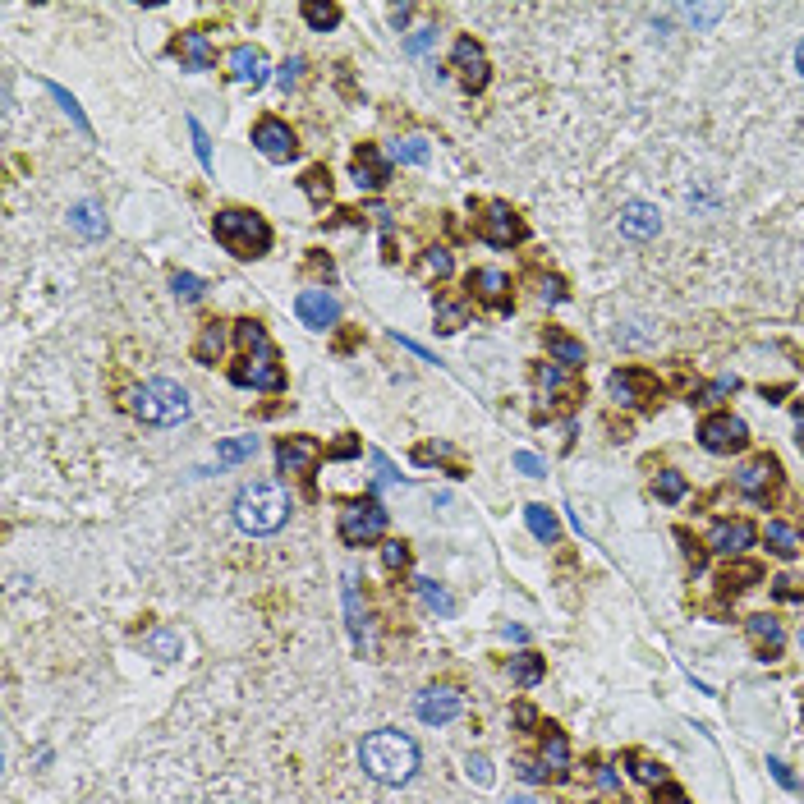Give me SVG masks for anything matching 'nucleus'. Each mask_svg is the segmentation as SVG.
Returning a JSON list of instances; mask_svg holds the SVG:
<instances>
[{
    "label": "nucleus",
    "mask_w": 804,
    "mask_h": 804,
    "mask_svg": "<svg viewBox=\"0 0 804 804\" xmlns=\"http://www.w3.org/2000/svg\"><path fill=\"white\" fill-rule=\"evenodd\" d=\"M359 768L382 786H405L419 772V745L396 726H382L359 745Z\"/></svg>",
    "instance_id": "f257e3e1"
},
{
    "label": "nucleus",
    "mask_w": 804,
    "mask_h": 804,
    "mask_svg": "<svg viewBox=\"0 0 804 804\" xmlns=\"http://www.w3.org/2000/svg\"><path fill=\"white\" fill-rule=\"evenodd\" d=\"M235 520H239V529L244 533L267 538V533H276L285 520H290V492H285L276 478H253V483L239 487Z\"/></svg>",
    "instance_id": "f03ea898"
},
{
    "label": "nucleus",
    "mask_w": 804,
    "mask_h": 804,
    "mask_svg": "<svg viewBox=\"0 0 804 804\" xmlns=\"http://www.w3.org/2000/svg\"><path fill=\"white\" fill-rule=\"evenodd\" d=\"M129 414H134L138 423H152V428H175V423H184L193 414V400L180 382L152 377V382L129 391Z\"/></svg>",
    "instance_id": "7ed1b4c3"
},
{
    "label": "nucleus",
    "mask_w": 804,
    "mask_h": 804,
    "mask_svg": "<svg viewBox=\"0 0 804 804\" xmlns=\"http://www.w3.org/2000/svg\"><path fill=\"white\" fill-rule=\"evenodd\" d=\"M239 345H244V368H235L230 373V382L235 386H253V391H281L285 386V373H281V363H276V350H272V340H267V331H262V322L244 318L235 327Z\"/></svg>",
    "instance_id": "20e7f679"
},
{
    "label": "nucleus",
    "mask_w": 804,
    "mask_h": 804,
    "mask_svg": "<svg viewBox=\"0 0 804 804\" xmlns=\"http://www.w3.org/2000/svg\"><path fill=\"white\" fill-rule=\"evenodd\" d=\"M212 235H216V244L226 253H235V258H262V253L272 249V226H267L258 212H249V207L216 212Z\"/></svg>",
    "instance_id": "39448f33"
},
{
    "label": "nucleus",
    "mask_w": 804,
    "mask_h": 804,
    "mask_svg": "<svg viewBox=\"0 0 804 804\" xmlns=\"http://www.w3.org/2000/svg\"><path fill=\"white\" fill-rule=\"evenodd\" d=\"M386 533V510L377 497H359L340 506V543L345 547H368Z\"/></svg>",
    "instance_id": "423d86ee"
},
{
    "label": "nucleus",
    "mask_w": 804,
    "mask_h": 804,
    "mask_svg": "<svg viewBox=\"0 0 804 804\" xmlns=\"http://www.w3.org/2000/svg\"><path fill=\"white\" fill-rule=\"evenodd\" d=\"M699 442H703V451L731 455V451H745L749 428L740 419H731V414H713V419L699 423Z\"/></svg>",
    "instance_id": "0eeeda50"
},
{
    "label": "nucleus",
    "mask_w": 804,
    "mask_h": 804,
    "mask_svg": "<svg viewBox=\"0 0 804 804\" xmlns=\"http://www.w3.org/2000/svg\"><path fill=\"white\" fill-rule=\"evenodd\" d=\"M478 235H483L492 249H510V244L524 239V221L510 203H487V216L478 221Z\"/></svg>",
    "instance_id": "6e6552de"
},
{
    "label": "nucleus",
    "mask_w": 804,
    "mask_h": 804,
    "mask_svg": "<svg viewBox=\"0 0 804 804\" xmlns=\"http://www.w3.org/2000/svg\"><path fill=\"white\" fill-rule=\"evenodd\" d=\"M253 143H258V152L267 161H290L299 152L295 129L285 125V120H276V115H262L258 125H253Z\"/></svg>",
    "instance_id": "1a4fd4ad"
},
{
    "label": "nucleus",
    "mask_w": 804,
    "mask_h": 804,
    "mask_svg": "<svg viewBox=\"0 0 804 804\" xmlns=\"http://www.w3.org/2000/svg\"><path fill=\"white\" fill-rule=\"evenodd\" d=\"M414 713H419V722L428 726H446L460 717V694L451 690V685H428V690L414 699Z\"/></svg>",
    "instance_id": "9d476101"
},
{
    "label": "nucleus",
    "mask_w": 804,
    "mask_h": 804,
    "mask_svg": "<svg viewBox=\"0 0 804 804\" xmlns=\"http://www.w3.org/2000/svg\"><path fill=\"white\" fill-rule=\"evenodd\" d=\"M451 60H455V69H460V79H465L469 92L487 88V56H483V46H478L474 37H455Z\"/></svg>",
    "instance_id": "9b49d317"
},
{
    "label": "nucleus",
    "mask_w": 804,
    "mask_h": 804,
    "mask_svg": "<svg viewBox=\"0 0 804 804\" xmlns=\"http://www.w3.org/2000/svg\"><path fill=\"white\" fill-rule=\"evenodd\" d=\"M295 313H299V322L313 327V331H327L340 322V304H336V295H327V290H304V295L295 299Z\"/></svg>",
    "instance_id": "f8f14e48"
},
{
    "label": "nucleus",
    "mask_w": 804,
    "mask_h": 804,
    "mask_svg": "<svg viewBox=\"0 0 804 804\" xmlns=\"http://www.w3.org/2000/svg\"><path fill=\"white\" fill-rule=\"evenodd\" d=\"M318 460H322V446L313 442V437H281V446H276L281 474H313Z\"/></svg>",
    "instance_id": "ddd939ff"
},
{
    "label": "nucleus",
    "mask_w": 804,
    "mask_h": 804,
    "mask_svg": "<svg viewBox=\"0 0 804 804\" xmlns=\"http://www.w3.org/2000/svg\"><path fill=\"white\" fill-rule=\"evenodd\" d=\"M230 79L244 83V88H262V83L272 79V65H267V56H262L258 46H235V51H230Z\"/></svg>",
    "instance_id": "4468645a"
},
{
    "label": "nucleus",
    "mask_w": 804,
    "mask_h": 804,
    "mask_svg": "<svg viewBox=\"0 0 804 804\" xmlns=\"http://www.w3.org/2000/svg\"><path fill=\"white\" fill-rule=\"evenodd\" d=\"M708 547L722 556H740L745 547H754V524L749 520H717L708 533Z\"/></svg>",
    "instance_id": "2eb2a0df"
},
{
    "label": "nucleus",
    "mask_w": 804,
    "mask_h": 804,
    "mask_svg": "<svg viewBox=\"0 0 804 804\" xmlns=\"http://www.w3.org/2000/svg\"><path fill=\"white\" fill-rule=\"evenodd\" d=\"M386 175H391V157H386L382 148H373V143H363V148L354 152V184H359V189H382Z\"/></svg>",
    "instance_id": "dca6fc26"
},
{
    "label": "nucleus",
    "mask_w": 804,
    "mask_h": 804,
    "mask_svg": "<svg viewBox=\"0 0 804 804\" xmlns=\"http://www.w3.org/2000/svg\"><path fill=\"white\" fill-rule=\"evenodd\" d=\"M657 230H662V212H657L653 203H625L621 207V235L625 239H657Z\"/></svg>",
    "instance_id": "f3484780"
},
{
    "label": "nucleus",
    "mask_w": 804,
    "mask_h": 804,
    "mask_svg": "<svg viewBox=\"0 0 804 804\" xmlns=\"http://www.w3.org/2000/svg\"><path fill=\"white\" fill-rule=\"evenodd\" d=\"M175 60H180L184 69H193V74H203V69L216 65V51H212V42H207V33L189 28V33L175 37Z\"/></svg>",
    "instance_id": "a211bd4d"
},
{
    "label": "nucleus",
    "mask_w": 804,
    "mask_h": 804,
    "mask_svg": "<svg viewBox=\"0 0 804 804\" xmlns=\"http://www.w3.org/2000/svg\"><path fill=\"white\" fill-rule=\"evenodd\" d=\"M777 474H782V469H777L772 455H754V460L736 474V487L745 492V497H768V487L777 483Z\"/></svg>",
    "instance_id": "6ab92c4d"
},
{
    "label": "nucleus",
    "mask_w": 804,
    "mask_h": 804,
    "mask_svg": "<svg viewBox=\"0 0 804 804\" xmlns=\"http://www.w3.org/2000/svg\"><path fill=\"white\" fill-rule=\"evenodd\" d=\"M745 630H749V639L759 644L763 662H768V657H777V653H782L786 635H782V625L772 621V616H749V621H745Z\"/></svg>",
    "instance_id": "aec40b11"
},
{
    "label": "nucleus",
    "mask_w": 804,
    "mask_h": 804,
    "mask_svg": "<svg viewBox=\"0 0 804 804\" xmlns=\"http://www.w3.org/2000/svg\"><path fill=\"white\" fill-rule=\"evenodd\" d=\"M612 396L621 400V405H639V400H648V373H639V368H621V373H612Z\"/></svg>",
    "instance_id": "412c9836"
},
{
    "label": "nucleus",
    "mask_w": 804,
    "mask_h": 804,
    "mask_svg": "<svg viewBox=\"0 0 804 804\" xmlns=\"http://www.w3.org/2000/svg\"><path fill=\"white\" fill-rule=\"evenodd\" d=\"M543 768H552V777H566L570 772V740H566V731H556V726H547V736H543Z\"/></svg>",
    "instance_id": "4be33fe9"
},
{
    "label": "nucleus",
    "mask_w": 804,
    "mask_h": 804,
    "mask_svg": "<svg viewBox=\"0 0 804 804\" xmlns=\"http://www.w3.org/2000/svg\"><path fill=\"white\" fill-rule=\"evenodd\" d=\"M469 290H478L487 304L506 308V276L492 272V267H478V272H469Z\"/></svg>",
    "instance_id": "5701e85b"
},
{
    "label": "nucleus",
    "mask_w": 804,
    "mask_h": 804,
    "mask_svg": "<svg viewBox=\"0 0 804 804\" xmlns=\"http://www.w3.org/2000/svg\"><path fill=\"white\" fill-rule=\"evenodd\" d=\"M543 671H547V662L538 653H515V657H510V680H515V685H524V690H529V685H538V680H543Z\"/></svg>",
    "instance_id": "b1692460"
},
{
    "label": "nucleus",
    "mask_w": 804,
    "mask_h": 804,
    "mask_svg": "<svg viewBox=\"0 0 804 804\" xmlns=\"http://www.w3.org/2000/svg\"><path fill=\"white\" fill-rule=\"evenodd\" d=\"M768 547H772V552H777V556H782V561H791V556H800V533H795L791 529V524H782V520H772L768 524Z\"/></svg>",
    "instance_id": "393cba45"
},
{
    "label": "nucleus",
    "mask_w": 804,
    "mask_h": 804,
    "mask_svg": "<svg viewBox=\"0 0 804 804\" xmlns=\"http://www.w3.org/2000/svg\"><path fill=\"white\" fill-rule=\"evenodd\" d=\"M524 520H529V529H533V538H538V543H556L561 524H556V515L547 506H538V501H533V506H524Z\"/></svg>",
    "instance_id": "a878e982"
},
{
    "label": "nucleus",
    "mask_w": 804,
    "mask_h": 804,
    "mask_svg": "<svg viewBox=\"0 0 804 804\" xmlns=\"http://www.w3.org/2000/svg\"><path fill=\"white\" fill-rule=\"evenodd\" d=\"M547 350H552V359L561 363V368H579V363H584V345L561 336V331H547Z\"/></svg>",
    "instance_id": "bb28decb"
},
{
    "label": "nucleus",
    "mask_w": 804,
    "mask_h": 804,
    "mask_svg": "<svg viewBox=\"0 0 804 804\" xmlns=\"http://www.w3.org/2000/svg\"><path fill=\"white\" fill-rule=\"evenodd\" d=\"M69 221H74V230H79V235H88V239H102L106 235V221H102V212H97V203H74Z\"/></svg>",
    "instance_id": "cd10ccee"
},
{
    "label": "nucleus",
    "mask_w": 804,
    "mask_h": 804,
    "mask_svg": "<svg viewBox=\"0 0 804 804\" xmlns=\"http://www.w3.org/2000/svg\"><path fill=\"white\" fill-rule=\"evenodd\" d=\"M299 14H304V23L313 28V33H331V28L340 23V5H318V0H308Z\"/></svg>",
    "instance_id": "c85d7f7f"
},
{
    "label": "nucleus",
    "mask_w": 804,
    "mask_h": 804,
    "mask_svg": "<svg viewBox=\"0 0 804 804\" xmlns=\"http://www.w3.org/2000/svg\"><path fill=\"white\" fill-rule=\"evenodd\" d=\"M221 350H226V331H221V322H207L203 327V340H198V363H216L221 359Z\"/></svg>",
    "instance_id": "c756f323"
},
{
    "label": "nucleus",
    "mask_w": 804,
    "mask_h": 804,
    "mask_svg": "<svg viewBox=\"0 0 804 804\" xmlns=\"http://www.w3.org/2000/svg\"><path fill=\"white\" fill-rule=\"evenodd\" d=\"M253 451H258V437H230V442L216 446V465H239V460H249Z\"/></svg>",
    "instance_id": "7c9ffc66"
},
{
    "label": "nucleus",
    "mask_w": 804,
    "mask_h": 804,
    "mask_svg": "<svg viewBox=\"0 0 804 804\" xmlns=\"http://www.w3.org/2000/svg\"><path fill=\"white\" fill-rule=\"evenodd\" d=\"M143 644H148V653H152V657H161V662H175V657H180V648H184V639H180V635H170V630H152V635L143 639Z\"/></svg>",
    "instance_id": "2f4dec72"
},
{
    "label": "nucleus",
    "mask_w": 804,
    "mask_h": 804,
    "mask_svg": "<svg viewBox=\"0 0 804 804\" xmlns=\"http://www.w3.org/2000/svg\"><path fill=\"white\" fill-rule=\"evenodd\" d=\"M419 598L428 602L437 616H455V598L442 589V584H432V579H419Z\"/></svg>",
    "instance_id": "473e14b6"
},
{
    "label": "nucleus",
    "mask_w": 804,
    "mask_h": 804,
    "mask_svg": "<svg viewBox=\"0 0 804 804\" xmlns=\"http://www.w3.org/2000/svg\"><path fill=\"white\" fill-rule=\"evenodd\" d=\"M653 492L667 501V506H671V501H680V497H685V474H676V469H662V474L653 478Z\"/></svg>",
    "instance_id": "72a5a7b5"
},
{
    "label": "nucleus",
    "mask_w": 804,
    "mask_h": 804,
    "mask_svg": "<svg viewBox=\"0 0 804 804\" xmlns=\"http://www.w3.org/2000/svg\"><path fill=\"white\" fill-rule=\"evenodd\" d=\"M759 579H763V570L754 566V561H745V566L726 570V575H722V589H726V593H740V589H749V584H759Z\"/></svg>",
    "instance_id": "f704fd0d"
},
{
    "label": "nucleus",
    "mask_w": 804,
    "mask_h": 804,
    "mask_svg": "<svg viewBox=\"0 0 804 804\" xmlns=\"http://www.w3.org/2000/svg\"><path fill=\"white\" fill-rule=\"evenodd\" d=\"M170 290H175V295H180L184 304H198V299H203V290H207V285H203V276H193V272H175V276H170Z\"/></svg>",
    "instance_id": "c9c22d12"
},
{
    "label": "nucleus",
    "mask_w": 804,
    "mask_h": 804,
    "mask_svg": "<svg viewBox=\"0 0 804 804\" xmlns=\"http://www.w3.org/2000/svg\"><path fill=\"white\" fill-rule=\"evenodd\" d=\"M676 14L685 23H694V28H708V23H717L726 14V5H680Z\"/></svg>",
    "instance_id": "e433bc0d"
},
{
    "label": "nucleus",
    "mask_w": 804,
    "mask_h": 804,
    "mask_svg": "<svg viewBox=\"0 0 804 804\" xmlns=\"http://www.w3.org/2000/svg\"><path fill=\"white\" fill-rule=\"evenodd\" d=\"M345 612H350V630H354V639L363 644V635H368V616L359 612V593H354V575L345 579Z\"/></svg>",
    "instance_id": "4c0bfd02"
},
{
    "label": "nucleus",
    "mask_w": 804,
    "mask_h": 804,
    "mask_svg": "<svg viewBox=\"0 0 804 804\" xmlns=\"http://www.w3.org/2000/svg\"><path fill=\"white\" fill-rule=\"evenodd\" d=\"M630 763H635V777L648 786H667V768L657 759H648V754H630Z\"/></svg>",
    "instance_id": "58836bf2"
},
{
    "label": "nucleus",
    "mask_w": 804,
    "mask_h": 804,
    "mask_svg": "<svg viewBox=\"0 0 804 804\" xmlns=\"http://www.w3.org/2000/svg\"><path fill=\"white\" fill-rule=\"evenodd\" d=\"M304 193L313 198V203H327V198H331V175H327V170H322V166L308 170V175H304Z\"/></svg>",
    "instance_id": "ea45409f"
},
{
    "label": "nucleus",
    "mask_w": 804,
    "mask_h": 804,
    "mask_svg": "<svg viewBox=\"0 0 804 804\" xmlns=\"http://www.w3.org/2000/svg\"><path fill=\"white\" fill-rule=\"evenodd\" d=\"M465 313H469L465 304H437V331H442V336L460 331V327H465Z\"/></svg>",
    "instance_id": "a19ab883"
},
{
    "label": "nucleus",
    "mask_w": 804,
    "mask_h": 804,
    "mask_svg": "<svg viewBox=\"0 0 804 804\" xmlns=\"http://www.w3.org/2000/svg\"><path fill=\"white\" fill-rule=\"evenodd\" d=\"M391 157L405 161V166H423V161H428V143H423V138H405V143H396Z\"/></svg>",
    "instance_id": "79ce46f5"
},
{
    "label": "nucleus",
    "mask_w": 804,
    "mask_h": 804,
    "mask_svg": "<svg viewBox=\"0 0 804 804\" xmlns=\"http://www.w3.org/2000/svg\"><path fill=\"white\" fill-rule=\"evenodd\" d=\"M46 92H51V97H56V102H60V106H65V115H69V120H74V125H79V129H83V134H88V115H83V111H79V102H74V97H69V92H65V88H60V83H46Z\"/></svg>",
    "instance_id": "37998d69"
},
{
    "label": "nucleus",
    "mask_w": 804,
    "mask_h": 804,
    "mask_svg": "<svg viewBox=\"0 0 804 804\" xmlns=\"http://www.w3.org/2000/svg\"><path fill=\"white\" fill-rule=\"evenodd\" d=\"M304 69H308V65H304V56H290L281 69H276V83H281L285 92H290V88H299V79H304Z\"/></svg>",
    "instance_id": "c03bdc74"
},
{
    "label": "nucleus",
    "mask_w": 804,
    "mask_h": 804,
    "mask_svg": "<svg viewBox=\"0 0 804 804\" xmlns=\"http://www.w3.org/2000/svg\"><path fill=\"white\" fill-rule=\"evenodd\" d=\"M189 138H193V152H198V161H203V170H212V143H207V129L198 125L189 115Z\"/></svg>",
    "instance_id": "a18cd8bd"
},
{
    "label": "nucleus",
    "mask_w": 804,
    "mask_h": 804,
    "mask_svg": "<svg viewBox=\"0 0 804 804\" xmlns=\"http://www.w3.org/2000/svg\"><path fill=\"white\" fill-rule=\"evenodd\" d=\"M465 772H469V782L492 786V763H487L483 754H469V759H465Z\"/></svg>",
    "instance_id": "49530a36"
},
{
    "label": "nucleus",
    "mask_w": 804,
    "mask_h": 804,
    "mask_svg": "<svg viewBox=\"0 0 804 804\" xmlns=\"http://www.w3.org/2000/svg\"><path fill=\"white\" fill-rule=\"evenodd\" d=\"M382 566L386 570H405L409 566V547L405 543H382Z\"/></svg>",
    "instance_id": "de8ad7c7"
},
{
    "label": "nucleus",
    "mask_w": 804,
    "mask_h": 804,
    "mask_svg": "<svg viewBox=\"0 0 804 804\" xmlns=\"http://www.w3.org/2000/svg\"><path fill=\"white\" fill-rule=\"evenodd\" d=\"M772 593H777L782 602H800L804 598V584H800V579H791V575H782V579H772Z\"/></svg>",
    "instance_id": "09e8293b"
},
{
    "label": "nucleus",
    "mask_w": 804,
    "mask_h": 804,
    "mask_svg": "<svg viewBox=\"0 0 804 804\" xmlns=\"http://www.w3.org/2000/svg\"><path fill=\"white\" fill-rule=\"evenodd\" d=\"M423 267H428L432 276H451V267H455V262H451V253H446V249H428V258H423Z\"/></svg>",
    "instance_id": "8fccbe9b"
},
{
    "label": "nucleus",
    "mask_w": 804,
    "mask_h": 804,
    "mask_svg": "<svg viewBox=\"0 0 804 804\" xmlns=\"http://www.w3.org/2000/svg\"><path fill=\"white\" fill-rule=\"evenodd\" d=\"M515 469H520V474H529V478H543L547 474V465L533 451H515Z\"/></svg>",
    "instance_id": "3c124183"
},
{
    "label": "nucleus",
    "mask_w": 804,
    "mask_h": 804,
    "mask_svg": "<svg viewBox=\"0 0 804 804\" xmlns=\"http://www.w3.org/2000/svg\"><path fill=\"white\" fill-rule=\"evenodd\" d=\"M566 299V281L561 276H547L543 281V304H561Z\"/></svg>",
    "instance_id": "603ef678"
},
{
    "label": "nucleus",
    "mask_w": 804,
    "mask_h": 804,
    "mask_svg": "<svg viewBox=\"0 0 804 804\" xmlns=\"http://www.w3.org/2000/svg\"><path fill=\"white\" fill-rule=\"evenodd\" d=\"M373 469H377V483H400L396 465H391V460H386V455H382V451H377V455H373Z\"/></svg>",
    "instance_id": "864d4df0"
},
{
    "label": "nucleus",
    "mask_w": 804,
    "mask_h": 804,
    "mask_svg": "<svg viewBox=\"0 0 804 804\" xmlns=\"http://www.w3.org/2000/svg\"><path fill=\"white\" fill-rule=\"evenodd\" d=\"M768 768H772V777H777V786H786V791H795V772L786 768L782 759H768Z\"/></svg>",
    "instance_id": "5fc2aeb1"
},
{
    "label": "nucleus",
    "mask_w": 804,
    "mask_h": 804,
    "mask_svg": "<svg viewBox=\"0 0 804 804\" xmlns=\"http://www.w3.org/2000/svg\"><path fill=\"white\" fill-rule=\"evenodd\" d=\"M653 804H690V800H685V791H680V786H662V791H657V800Z\"/></svg>",
    "instance_id": "6e6d98bb"
},
{
    "label": "nucleus",
    "mask_w": 804,
    "mask_h": 804,
    "mask_svg": "<svg viewBox=\"0 0 804 804\" xmlns=\"http://www.w3.org/2000/svg\"><path fill=\"white\" fill-rule=\"evenodd\" d=\"M515 772H520V777H524V782H543V768H538V763H533V759H520V763H515Z\"/></svg>",
    "instance_id": "4d7b16f0"
},
{
    "label": "nucleus",
    "mask_w": 804,
    "mask_h": 804,
    "mask_svg": "<svg viewBox=\"0 0 804 804\" xmlns=\"http://www.w3.org/2000/svg\"><path fill=\"white\" fill-rule=\"evenodd\" d=\"M432 37H437V33H432V28H423V33H414V37H409V56H423V51H428V42H432Z\"/></svg>",
    "instance_id": "13d9d810"
},
{
    "label": "nucleus",
    "mask_w": 804,
    "mask_h": 804,
    "mask_svg": "<svg viewBox=\"0 0 804 804\" xmlns=\"http://www.w3.org/2000/svg\"><path fill=\"white\" fill-rule=\"evenodd\" d=\"M538 382H543V391H556V386H561V373H556V368H543Z\"/></svg>",
    "instance_id": "bf43d9fd"
},
{
    "label": "nucleus",
    "mask_w": 804,
    "mask_h": 804,
    "mask_svg": "<svg viewBox=\"0 0 804 804\" xmlns=\"http://www.w3.org/2000/svg\"><path fill=\"white\" fill-rule=\"evenodd\" d=\"M506 639H515V644H524V639H529V630H524V625H506Z\"/></svg>",
    "instance_id": "052dcab7"
},
{
    "label": "nucleus",
    "mask_w": 804,
    "mask_h": 804,
    "mask_svg": "<svg viewBox=\"0 0 804 804\" xmlns=\"http://www.w3.org/2000/svg\"><path fill=\"white\" fill-rule=\"evenodd\" d=\"M354 451H359V442H340L331 455H336V460H345V455H354Z\"/></svg>",
    "instance_id": "680f3d73"
},
{
    "label": "nucleus",
    "mask_w": 804,
    "mask_h": 804,
    "mask_svg": "<svg viewBox=\"0 0 804 804\" xmlns=\"http://www.w3.org/2000/svg\"><path fill=\"white\" fill-rule=\"evenodd\" d=\"M795 69H800V79H804V42L795 46Z\"/></svg>",
    "instance_id": "e2e57ef3"
},
{
    "label": "nucleus",
    "mask_w": 804,
    "mask_h": 804,
    "mask_svg": "<svg viewBox=\"0 0 804 804\" xmlns=\"http://www.w3.org/2000/svg\"><path fill=\"white\" fill-rule=\"evenodd\" d=\"M510 804H533V800H529V795H515V800H510Z\"/></svg>",
    "instance_id": "0e129e2a"
},
{
    "label": "nucleus",
    "mask_w": 804,
    "mask_h": 804,
    "mask_svg": "<svg viewBox=\"0 0 804 804\" xmlns=\"http://www.w3.org/2000/svg\"><path fill=\"white\" fill-rule=\"evenodd\" d=\"M800 451H804V437H800Z\"/></svg>",
    "instance_id": "69168bd1"
},
{
    "label": "nucleus",
    "mask_w": 804,
    "mask_h": 804,
    "mask_svg": "<svg viewBox=\"0 0 804 804\" xmlns=\"http://www.w3.org/2000/svg\"><path fill=\"white\" fill-rule=\"evenodd\" d=\"M800 644H804V630H800Z\"/></svg>",
    "instance_id": "338daca9"
}]
</instances>
